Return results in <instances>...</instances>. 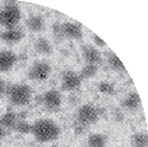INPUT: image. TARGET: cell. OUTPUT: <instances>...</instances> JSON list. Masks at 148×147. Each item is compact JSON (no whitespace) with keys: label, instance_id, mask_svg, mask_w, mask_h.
I'll use <instances>...</instances> for the list:
<instances>
[{"label":"cell","instance_id":"cell-1","mask_svg":"<svg viewBox=\"0 0 148 147\" xmlns=\"http://www.w3.org/2000/svg\"><path fill=\"white\" fill-rule=\"evenodd\" d=\"M31 133L41 143L56 141L60 134L59 126L49 119H40L32 124Z\"/></svg>","mask_w":148,"mask_h":147},{"label":"cell","instance_id":"cell-2","mask_svg":"<svg viewBox=\"0 0 148 147\" xmlns=\"http://www.w3.org/2000/svg\"><path fill=\"white\" fill-rule=\"evenodd\" d=\"M21 19V11L14 1H8L5 8L0 11V25L7 30L14 29Z\"/></svg>","mask_w":148,"mask_h":147},{"label":"cell","instance_id":"cell-3","mask_svg":"<svg viewBox=\"0 0 148 147\" xmlns=\"http://www.w3.org/2000/svg\"><path fill=\"white\" fill-rule=\"evenodd\" d=\"M8 98L14 105H27L32 99L31 87L27 84H12L8 90Z\"/></svg>","mask_w":148,"mask_h":147},{"label":"cell","instance_id":"cell-4","mask_svg":"<svg viewBox=\"0 0 148 147\" xmlns=\"http://www.w3.org/2000/svg\"><path fill=\"white\" fill-rule=\"evenodd\" d=\"M98 119H99V111L89 103L81 105L77 113V123L85 127L95 124L98 121Z\"/></svg>","mask_w":148,"mask_h":147},{"label":"cell","instance_id":"cell-5","mask_svg":"<svg viewBox=\"0 0 148 147\" xmlns=\"http://www.w3.org/2000/svg\"><path fill=\"white\" fill-rule=\"evenodd\" d=\"M51 73H52V67L49 66L48 63H46V62H35L29 69L27 76L31 80L45 81L48 79Z\"/></svg>","mask_w":148,"mask_h":147},{"label":"cell","instance_id":"cell-6","mask_svg":"<svg viewBox=\"0 0 148 147\" xmlns=\"http://www.w3.org/2000/svg\"><path fill=\"white\" fill-rule=\"evenodd\" d=\"M81 86V78L79 74L73 70H65L62 74V89L64 91H74Z\"/></svg>","mask_w":148,"mask_h":147},{"label":"cell","instance_id":"cell-7","mask_svg":"<svg viewBox=\"0 0 148 147\" xmlns=\"http://www.w3.org/2000/svg\"><path fill=\"white\" fill-rule=\"evenodd\" d=\"M60 33H62V36L68 37L71 40H80L84 35L81 25L73 22H65L63 24H60Z\"/></svg>","mask_w":148,"mask_h":147},{"label":"cell","instance_id":"cell-8","mask_svg":"<svg viewBox=\"0 0 148 147\" xmlns=\"http://www.w3.org/2000/svg\"><path fill=\"white\" fill-rule=\"evenodd\" d=\"M81 53L87 64L98 66L102 63V55L100 51H98V48L90 46V45H84L81 47Z\"/></svg>","mask_w":148,"mask_h":147},{"label":"cell","instance_id":"cell-9","mask_svg":"<svg viewBox=\"0 0 148 147\" xmlns=\"http://www.w3.org/2000/svg\"><path fill=\"white\" fill-rule=\"evenodd\" d=\"M43 103L48 110H57L62 104V95L57 90H48L43 95Z\"/></svg>","mask_w":148,"mask_h":147},{"label":"cell","instance_id":"cell-10","mask_svg":"<svg viewBox=\"0 0 148 147\" xmlns=\"http://www.w3.org/2000/svg\"><path fill=\"white\" fill-rule=\"evenodd\" d=\"M16 55L12 51H0V71L1 73H5L12 69L16 63Z\"/></svg>","mask_w":148,"mask_h":147},{"label":"cell","instance_id":"cell-11","mask_svg":"<svg viewBox=\"0 0 148 147\" xmlns=\"http://www.w3.org/2000/svg\"><path fill=\"white\" fill-rule=\"evenodd\" d=\"M24 37V32L20 29H11L0 33V38L7 43H16L20 42Z\"/></svg>","mask_w":148,"mask_h":147},{"label":"cell","instance_id":"cell-12","mask_svg":"<svg viewBox=\"0 0 148 147\" xmlns=\"http://www.w3.org/2000/svg\"><path fill=\"white\" fill-rule=\"evenodd\" d=\"M34 49L38 54L43 55H51L53 53V46L52 43L48 41L45 37H38L36 41L34 42Z\"/></svg>","mask_w":148,"mask_h":147},{"label":"cell","instance_id":"cell-13","mask_svg":"<svg viewBox=\"0 0 148 147\" xmlns=\"http://www.w3.org/2000/svg\"><path fill=\"white\" fill-rule=\"evenodd\" d=\"M27 25L29 27V30H31L32 32H41L44 29V20L40 14H35L32 16L27 19Z\"/></svg>","mask_w":148,"mask_h":147},{"label":"cell","instance_id":"cell-14","mask_svg":"<svg viewBox=\"0 0 148 147\" xmlns=\"http://www.w3.org/2000/svg\"><path fill=\"white\" fill-rule=\"evenodd\" d=\"M140 104V98L137 92H131L125 99L122 101V105L128 110H136Z\"/></svg>","mask_w":148,"mask_h":147},{"label":"cell","instance_id":"cell-15","mask_svg":"<svg viewBox=\"0 0 148 147\" xmlns=\"http://www.w3.org/2000/svg\"><path fill=\"white\" fill-rule=\"evenodd\" d=\"M18 123V116L16 115V113L13 112H7L3 115L0 117V126L3 127H11L14 128V126Z\"/></svg>","mask_w":148,"mask_h":147},{"label":"cell","instance_id":"cell-16","mask_svg":"<svg viewBox=\"0 0 148 147\" xmlns=\"http://www.w3.org/2000/svg\"><path fill=\"white\" fill-rule=\"evenodd\" d=\"M106 137L99 133L91 134L88 138V146L89 147H106Z\"/></svg>","mask_w":148,"mask_h":147},{"label":"cell","instance_id":"cell-17","mask_svg":"<svg viewBox=\"0 0 148 147\" xmlns=\"http://www.w3.org/2000/svg\"><path fill=\"white\" fill-rule=\"evenodd\" d=\"M97 71H98V66L87 64L86 66L82 67V69H81V71H80V74H79V76H80V78H81V80H82V79L92 78V77L95 76Z\"/></svg>","mask_w":148,"mask_h":147},{"label":"cell","instance_id":"cell-18","mask_svg":"<svg viewBox=\"0 0 148 147\" xmlns=\"http://www.w3.org/2000/svg\"><path fill=\"white\" fill-rule=\"evenodd\" d=\"M108 64L115 71H124L125 70V67H124L123 63L120 60V58L117 57L115 54H111L109 56V58H108Z\"/></svg>","mask_w":148,"mask_h":147},{"label":"cell","instance_id":"cell-19","mask_svg":"<svg viewBox=\"0 0 148 147\" xmlns=\"http://www.w3.org/2000/svg\"><path fill=\"white\" fill-rule=\"evenodd\" d=\"M132 145L134 147H147L148 138L147 135L144 133H137L132 136Z\"/></svg>","mask_w":148,"mask_h":147},{"label":"cell","instance_id":"cell-20","mask_svg":"<svg viewBox=\"0 0 148 147\" xmlns=\"http://www.w3.org/2000/svg\"><path fill=\"white\" fill-rule=\"evenodd\" d=\"M32 124H29L27 121H18L14 130L21 134H30L31 133Z\"/></svg>","mask_w":148,"mask_h":147},{"label":"cell","instance_id":"cell-21","mask_svg":"<svg viewBox=\"0 0 148 147\" xmlns=\"http://www.w3.org/2000/svg\"><path fill=\"white\" fill-rule=\"evenodd\" d=\"M99 90L100 92L104 93V95H113L114 93V86L108 81H102L99 84Z\"/></svg>","mask_w":148,"mask_h":147},{"label":"cell","instance_id":"cell-22","mask_svg":"<svg viewBox=\"0 0 148 147\" xmlns=\"http://www.w3.org/2000/svg\"><path fill=\"white\" fill-rule=\"evenodd\" d=\"M93 42L97 46H99V47H103V46H106V42L103 41V40H101L100 37L98 36V35H93Z\"/></svg>","mask_w":148,"mask_h":147},{"label":"cell","instance_id":"cell-23","mask_svg":"<svg viewBox=\"0 0 148 147\" xmlns=\"http://www.w3.org/2000/svg\"><path fill=\"white\" fill-rule=\"evenodd\" d=\"M113 119L117 122H122L123 120H124V114L122 113L121 111L116 110L115 112H114V114H113Z\"/></svg>","mask_w":148,"mask_h":147},{"label":"cell","instance_id":"cell-24","mask_svg":"<svg viewBox=\"0 0 148 147\" xmlns=\"http://www.w3.org/2000/svg\"><path fill=\"white\" fill-rule=\"evenodd\" d=\"M5 90H7V84H5L3 79L0 78V95H1V93H5Z\"/></svg>","mask_w":148,"mask_h":147},{"label":"cell","instance_id":"cell-25","mask_svg":"<svg viewBox=\"0 0 148 147\" xmlns=\"http://www.w3.org/2000/svg\"><path fill=\"white\" fill-rule=\"evenodd\" d=\"M3 135H5V131H3V128L0 126V139L3 137Z\"/></svg>","mask_w":148,"mask_h":147}]
</instances>
